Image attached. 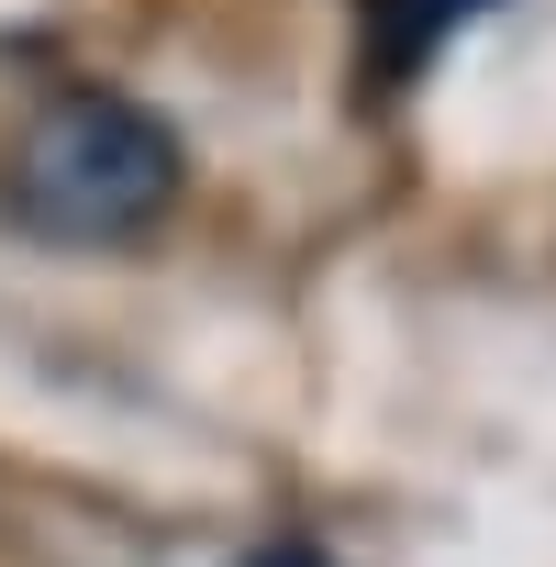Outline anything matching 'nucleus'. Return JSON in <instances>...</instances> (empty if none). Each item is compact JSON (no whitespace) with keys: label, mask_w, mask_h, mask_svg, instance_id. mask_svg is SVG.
I'll return each mask as SVG.
<instances>
[{"label":"nucleus","mask_w":556,"mask_h":567,"mask_svg":"<svg viewBox=\"0 0 556 567\" xmlns=\"http://www.w3.org/2000/svg\"><path fill=\"white\" fill-rule=\"evenodd\" d=\"M178 189H189L178 123L101 79L45 90L12 156H0V223L34 245H134L178 212Z\"/></svg>","instance_id":"obj_1"},{"label":"nucleus","mask_w":556,"mask_h":567,"mask_svg":"<svg viewBox=\"0 0 556 567\" xmlns=\"http://www.w3.org/2000/svg\"><path fill=\"white\" fill-rule=\"evenodd\" d=\"M478 12H501V0H357V90L368 101H401L445 34H467Z\"/></svg>","instance_id":"obj_2"},{"label":"nucleus","mask_w":556,"mask_h":567,"mask_svg":"<svg viewBox=\"0 0 556 567\" xmlns=\"http://www.w3.org/2000/svg\"><path fill=\"white\" fill-rule=\"evenodd\" d=\"M234 567H334V556H323V545H301V534H278V545H245Z\"/></svg>","instance_id":"obj_3"}]
</instances>
